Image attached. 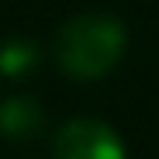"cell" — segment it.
<instances>
[{
  "mask_svg": "<svg viewBox=\"0 0 159 159\" xmlns=\"http://www.w3.org/2000/svg\"><path fill=\"white\" fill-rule=\"evenodd\" d=\"M35 66V48L28 42H7L0 48V73L4 76H21Z\"/></svg>",
  "mask_w": 159,
  "mask_h": 159,
  "instance_id": "4",
  "label": "cell"
},
{
  "mask_svg": "<svg viewBox=\"0 0 159 159\" xmlns=\"http://www.w3.org/2000/svg\"><path fill=\"white\" fill-rule=\"evenodd\" d=\"M52 156L56 159H128L114 128H107L104 121H93V118L66 121L56 131Z\"/></svg>",
  "mask_w": 159,
  "mask_h": 159,
  "instance_id": "2",
  "label": "cell"
},
{
  "mask_svg": "<svg viewBox=\"0 0 159 159\" xmlns=\"http://www.w3.org/2000/svg\"><path fill=\"white\" fill-rule=\"evenodd\" d=\"M125 52L121 21L104 14H80L66 21L56 35V62L73 80L107 76Z\"/></svg>",
  "mask_w": 159,
  "mask_h": 159,
  "instance_id": "1",
  "label": "cell"
},
{
  "mask_svg": "<svg viewBox=\"0 0 159 159\" xmlns=\"http://www.w3.org/2000/svg\"><path fill=\"white\" fill-rule=\"evenodd\" d=\"M42 128V107L28 97H7L0 104V131L11 139H31Z\"/></svg>",
  "mask_w": 159,
  "mask_h": 159,
  "instance_id": "3",
  "label": "cell"
}]
</instances>
